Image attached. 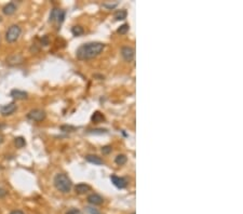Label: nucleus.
<instances>
[{
  "instance_id": "7",
  "label": "nucleus",
  "mask_w": 243,
  "mask_h": 214,
  "mask_svg": "<svg viewBox=\"0 0 243 214\" xmlns=\"http://www.w3.org/2000/svg\"><path fill=\"white\" fill-rule=\"evenodd\" d=\"M16 110V105L14 103L7 104V105H2L0 107V113L2 116H9L12 115L14 111Z\"/></svg>"
},
{
  "instance_id": "9",
  "label": "nucleus",
  "mask_w": 243,
  "mask_h": 214,
  "mask_svg": "<svg viewBox=\"0 0 243 214\" xmlns=\"http://www.w3.org/2000/svg\"><path fill=\"white\" fill-rule=\"evenodd\" d=\"M10 95L12 96L13 99H16V100H25L27 99V92L25 91H21V90H18V89H13L12 91H11Z\"/></svg>"
},
{
  "instance_id": "26",
  "label": "nucleus",
  "mask_w": 243,
  "mask_h": 214,
  "mask_svg": "<svg viewBox=\"0 0 243 214\" xmlns=\"http://www.w3.org/2000/svg\"><path fill=\"white\" fill-rule=\"evenodd\" d=\"M66 214H80V211H79V210H77V209H72V210H69V211L67 212Z\"/></svg>"
},
{
  "instance_id": "13",
  "label": "nucleus",
  "mask_w": 243,
  "mask_h": 214,
  "mask_svg": "<svg viewBox=\"0 0 243 214\" xmlns=\"http://www.w3.org/2000/svg\"><path fill=\"white\" fill-rule=\"evenodd\" d=\"M23 62V57L21 55H13V56H10L7 59V63L9 65H16V64H21Z\"/></svg>"
},
{
  "instance_id": "15",
  "label": "nucleus",
  "mask_w": 243,
  "mask_h": 214,
  "mask_svg": "<svg viewBox=\"0 0 243 214\" xmlns=\"http://www.w3.org/2000/svg\"><path fill=\"white\" fill-rule=\"evenodd\" d=\"M127 11L125 10H120V11H117L116 13H115V20L116 21H122L124 20V19H127Z\"/></svg>"
},
{
  "instance_id": "10",
  "label": "nucleus",
  "mask_w": 243,
  "mask_h": 214,
  "mask_svg": "<svg viewBox=\"0 0 243 214\" xmlns=\"http://www.w3.org/2000/svg\"><path fill=\"white\" fill-rule=\"evenodd\" d=\"M90 189H91V187H90L88 184H85V183H80V184L76 185V187H75L76 192L79 195L85 194V192H88Z\"/></svg>"
},
{
  "instance_id": "25",
  "label": "nucleus",
  "mask_w": 243,
  "mask_h": 214,
  "mask_svg": "<svg viewBox=\"0 0 243 214\" xmlns=\"http://www.w3.org/2000/svg\"><path fill=\"white\" fill-rule=\"evenodd\" d=\"M41 43H42L43 46H48V44H49V39H48V36H45V37L41 39Z\"/></svg>"
},
{
  "instance_id": "12",
  "label": "nucleus",
  "mask_w": 243,
  "mask_h": 214,
  "mask_svg": "<svg viewBox=\"0 0 243 214\" xmlns=\"http://www.w3.org/2000/svg\"><path fill=\"white\" fill-rule=\"evenodd\" d=\"M15 11H16V5H15L13 2H10V3H8V5H5L2 9V12L5 13V15L13 14Z\"/></svg>"
},
{
  "instance_id": "6",
  "label": "nucleus",
  "mask_w": 243,
  "mask_h": 214,
  "mask_svg": "<svg viewBox=\"0 0 243 214\" xmlns=\"http://www.w3.org/2000/svg\"><path fill=\"white\" fill-rule=\"evenodd\" d=\"M121 55L127 62H131V61H133V59H134L135 51H134V49L131 47H123L121 49Z\"/></svg>"
},
{
  "instance_id": "28",
  "label": "nucleus",
  "mask_w": 243,
  "mask_h": 214,
  "mask_svg": "<svg viewBox=\"0 0 243 214\" xmlns=\"http://www.w3.org/2000/svg\"><path fill=\"white\" fill-rule=\"evenodd\" d=\"M117 5H118V3H114V5H107V3H104V7H106V8H108V9H114V8H116L117 7Z\"/></svg>"
},
{
  "instance_id": "14",
  "label": "nucleus",
  "mask_w": 243,
  "mask_h": 214,
  "mask_svg": "<svg viewBox=\"0 0 243 214\" xmlns=\"http://www.w3.org/2000/svg\"><path fill=\"white\" fill-rule=\"evenodd\" d=\"M104 116L102 115V114L99 113V111H95L93 115H92V117H91V120H92V122H94V123H98V122H101V121H103L104 120Z\"/></svg>"
},
{
  "instance_id": "23",
  "label": "nucleus",
  "mask_w": 243,
  "mask_h": 214,
  "mask_svg": "<svg viewBox=\"0 0 243 214\" xmlns=\"http://www.w3.org/2000/svg\"><path fill=\"white\" fill-rule=\"evenodd\" d=\"M85 211H87L89 214H101V212H99L98 210L94 209V208H91V207H87V208H85Z\"/></svg>"
},
{
  "instance_id": "3",
  "label": "nucleus",
  "mask_w": 243,
  "mask_h": 214,
  "mask_svg": "<svg viewBox=\"0 0 243 214\" xmlns=\"http://www.w3.org/2000/svg\"><path fill=\"white\" fill-rule=\"evenodd\" d=\"M21 32H22V29H21V27L18 25H12L11 27H9L7 32H5V40L8 42H10V43L15 42L20 38Z\"/></svg>"
},
{
  "instance_id": "8",
  "label": "nucleus",
  "mask_w": 243,
  "mask_h": 214,
  "mask_svg": "<svg viewBox=\"0 0 243 214\" xmlns=\"http://www.w3.org/2000/svg\"><path fill=\"white\" fill-rule=\"evenodd\" d=\"M88 201L91 204H93V206H99V204H102L104 202V199L98 194H92L88 197Z\"/></svg>"
},
{
  "instance_id": "2",
  "label": "nucleus",
  "mask_w": 243,
  "mask_h": 214,
  "mask_svg": "<svg viewBox=\"0 0 243 214\" xmlns=\"http://www.w3.org/2000/svg\"><path fill=\"white\" fill-rule=\"evenodd\" d=\"M53 183H54L55 188L57 190H60L61 192H64V194L69 192L72 187V183L70 178L64 173H57L54 176Z\"/></svg>"
},
{
  "instance_id": "1",
  "label": "nucleus",
  "mask_w": 243,
  "mask_h": 214,
  "mask_svg": "<svg viewBox=\"0 0 243 214\" xmlns=\"http://www.w3.org/2000/svg\"><path fill=\"white\" fill-rule=\"evenodd\" d=\"M105 46L102 42H88L78 48L76 51V55H77V59L81 61L91 59L101 54Z\"/></svg>"
},
{
  "instance_id": "24",
  "label": "nucleus",
  "mask_w": 243,
  "mask_h": 214,
  "mask_svg": "<svg viewBox=\"0 0 243 214\" xmlns=\"http://www.w3.org/2000/svg\"><path fill=\"white\" fill-rule=\"evenodd\" d=\"M102 153L105 154V155H107V154L112 153V147L110 146H104V147H102Z\"/></svg>"
},
{
  "instance_id": "11",
  "label": "nucleus",
  "mask_w": 243,
  "mask_h": 214,
  "mask_svg": "<svg viewBox=\"0 0 243 214\" xmlns=\"http://www.w3.org/2000/svg\"><path fill=\"white\" fill-rule=\"evenodd\" d=\"M85 160H87L88 162L94 163V165H103V160L96 155H88V156H85Z\"/></svg>"
},
{
  "instance_id": "30",
  "label": "nucleus",
  "mask_w": 243,
  "mask_h": 214,
  "mask_svg": "<svg viewBox=\"0 0 243 214\" xmlns=\"http://www.w3.org/2000/svg\"><path fill=\"white\" fill-rule=\"evenodd\" d=\"M3 142V136L0 134V143H2Z\"/></svg>"
},
{
  "instance_id": "29",
  "label": "nucleus",
  "mask_w": 243,
  "mask_h": 214,
  "mask_svg": "<svg viewBox=\"0 0 243 214\" xmlns=\"http://www.w3.org/2000/svg\"><path fill=\"white\" fill-rule=\"evenodd\" d=\"M10 214H24V212H22L21 210H15V211H12Z\"/></svg>"
},
{
  "instance_id": "22",
  "label": "nucleus",
  "mask_w": 243,
  "mask_h": 214,
  "mask_svg": "<svg viewBox=\"0 0 243 214\" xmlns=\"http://www.w3.org/2000/svg\"><path fill=\"white\" fill-rule=\"evenodd\" d=\"M90 133H93V134H104V133H107L106 129H95V130H90Z\"/></svg>"
},
{
  "instance_id": "19",
  "label": "nucleus",
  "mask_w": 243,
  "mask_h": 214,
  "mask_svg": "<svg viewBox=\"0 0 243 214\" xmlns=\"http://www.w3.org/2000/svg\"><path fill=\"white\" fill-rule=\"evenodd\" d=\"M58 12H60V9H57V8H54V9L51 11V13H50V19H49L50 22H54V21H56V17H57Z\"/></svg>"
},
{
  "instance_id": "17",
  "label": "nucleus",
  "mask_w": 243,
  "mask_h": 214,
  "mask_svg": "<svg viewBox=\"0 0 243 214\" xmlns=\"http://www.w3.org/2000/svg\"><path fill=\"white\" fill-rule=\"evenodd\" d=\"M14 144L18 148H22L26 145V141H25V138H22V136H18V138H14Z\"/></svg>"
},
{
  "instance_id": "27",
  "label": "nucleus",
  "mask_w": 243,
  "mask_h": 214,
  "mask_svg": "<svg viewBox=\"0 0 243 214\" xmlns=\"http://www.w3.org/2000/svg\"><path fill=\"white\" fill-rule=\"evenodd\" d=\"M7 196V190L3 188H0V198H3Z\"/></svg>"
},
{
  "instance_id": "4",
  "label": "nucleus",
  "mask_w": 243,
  "mask_h": 214,
  "mask_svg": "<svg viewBox=\"0 0 243 214\" xmlns=\"http://www.w3.org/2000/svg\"><path fill=\"white\" fill-rule=\"evenodd\" d=\"M45 116H47V114L42 109H32L27 114V118L32 121H37L38 122V121L45 120Z\"/></svg>"
},
{
  "instance_id": "21",
  "label": "nucleus",
  "mask_w": 243,
  "mask_h": 214,
  "mask_svg": "<svg viewBox=\"0 0 243 214\" xmlns=\"http://www.w3.org/2000/svg\"><path fill=\"white\" fill-rule=\"evenodd\" d=\"M64 19H65V11L64 10H60V12H58L57 17H56L57 23H58V24H62V23L64 22Z\"/></svg>"
},
{
  "instance_id": "5",
  "label": "nucleus",
  "mask_w": 243,
  "mask_h": 214,
  "mask_svg": "<svg viewBox=\"0 0 243 214\" xmlns=\"http://www.w3.org/2000/svg\"><path fill=\"white\" fill-rule=\"evenodd\" d=\"M110 181H112V184H114L117 188H119V189H123V188H125L128 185L125 178L120 177V176H117V175H112V176H110Z\"/></svg>"
},
{
  "instance_id": "16",
  "label": "nucleus",
  "mask_w": 243,
  "mask_h": 214,
  "mask_svg": "<svg viewBox=\"0 0 243 214\" xmlns=\"http://www.w3.org/2000/svg\"><path fill=\"white\" fill-rule=\"evenodd\" d=\"M127 160H128L127 156L120 154V155H118L116 158H115V162H116V165H123L124 163L127 162Z\"/></svg>"
},
{
  "instance_id": "20",
  "label": "nucleus",
  "mask_w": 243,
  "mask_h": 214,
  "mask_svg": "<svg viewBox=\"0 0 243 214\" xmlns=\"http://www.w3.org/2000/svg\"><path fill=\"white\" fill-rule=\"evenodd\" d=\"M129 29H130L129 24H123V25H121L119 28H118L117 32H118V34H120V35H124V34H127V32H129Z\"/></svg>"
},
{
  "instance_id": "18",
  "label": "nucleus",
  "mask_w": 243,
  "mask_h": 214,
  "mask_svg": "<svg viewBox=\"0 0 243 214\" xmlns=\"http://www.w3.org/2000/svg\"><path fill=\"white\" fill-rule=\"evenodd\" d=\"M72 32L74 36L78 37V36H81V35L85 32V29H83L81 26H74V27L72 28Z\"/></svg>"
}]
</instances>
